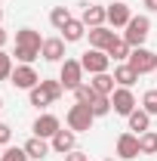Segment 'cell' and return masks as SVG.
Segmentation results:
<instances>
[{"instance_id":"1","label":"cell","mask_w":157,"mask_h":161,"mask_svg":"<svg viewBox=\"0 0 157 161\" xmlns=\"http://www.w3.org/2000/svg\"><path fill=\"white\" fill-rule=\"evenodd\" d=\"M65 121H68V127H71L74 133H86V130H93V121H96V115H93V108H89V105L74 102V105L68 108Z\"/></svg>"},{"instance_id":"2","label":"cell","mask_w":157,"mask_h":161,"mask_svg":"<svg viewBox=\"0 0 157 161\" xmlns=\"http://www.w3.org/2000/svg\"><path fill=\"white\" fill-rule=\"evenodd\" d=\"M148 34H151V19L148 16H133L129 25H126V31H123V40L136 50V47H142L148 40Z\"/></svg>"},{"instance_id":"3","label":"cell","mask_w":157,"mask_h":161,"mask_svg":"<svg viewBox=\"0 0 157 161\" xmlns=\"http://www.w3.org/2000/svg\"><path fill=\"white\" fill-rule=\"evenodd\" d=\"M126 62L133 65V71H139V75H151V71H157V53H154V50H145V47H136Z\"/></svg>"},{"instance_id":"4","label":"cell","mask_w":157,"mask_h":161,"mask_svg":"<svg viewBox=\"0 0 157 161\" xmlns=\"http://www.w3.org/2000/svg\"><path fill=\"white\" fill-rule=\"evenodd\" d=\"M80 65H83V71H89V75H102V71H108L111 68V56L105 53V50H86L83 56H80Z\"/></svg>"},{"instance_id":"5","label":"cell","mask_w":157,"mask_h":161,"mask_svg":"<svg viewBox=\"0 0 157 161\" xmlns=\"http://www.w3.org/2000/svg\"><path fill=\"white\" fill-rule=\"evenodd\" d=\"M59 80H62L65 90H77L80 84H83V65H80V59H65L62 62Z\"/></svg>"},{"instance_id":"6","label":"cell","mask_w":157,"mask_h":161,"mask_svg":"<svg viewBox=\"0 0 157 161\" xmlns=\"http://www.w3.org/2000/svg\"><path fill=\"white\" fill-rule=\"evenodd\" d=\"M40 80H43V78L34 71V65H16V68H13V78H9V84H13L16 90H34Z\"/></svg>"},{"instance_id":"7","label":"cell","mask_w":157,"mask_h":161,"mask_svg":"<svg viewBox=\"0 0 157 161\" xmlns=\"http://www.w3.org/2000/svg\"><path fill=\"white\" fill-rule=\"evenodd\" d=\"M111 108L123 115V118H129L133 112H136V96H133V90L129 87H117L114 93H111Z\"/></svg>"},{"instance_id":"8","label":"cell","mask_w":157,"mask_h":161,"mask_svg":"<svg viewBox=\"0 0 157 161\" xmlns=\"http://www.w3.org/2000/svg\"><path fill=\"white\" fill-rule=\"evenodd\" d=\"M142 149H139V133H120L117 136V158L129 161V158H139Z\"/></svg>"},{"instance_id":"9","label":"cell","mask_w":157,"mask_h":161,"mask_svg":"<svg viewBox=\"0 0 157 161\" xmlns=\"http://www.w3.org/2000/svg\"><path fill=\"white\" fill-rule=\"evenodd\" d=\"M31 130H34V136H40V140H53V136L62 130V124H59L56 115H40V118L34 121Z\"/></svg>"},{"instance_id":"10","label":"cell","mask_w":157,"mask_h":161,"mask_svg":"<svg viewBox=\"0 0 157 161\" xmlns=\"http://www.w3.org/2000/svg\"><path fill=\"white\" fill-rule=\"evenodd\" d=\"M105 9H108V25H111V28H126L129 19H133V9H129L123 0L111 3V6H105Z\"/></svg>"},{"instance_id":"11","label":"cell","mask_w":157,"mask_h":161,"mask_svg":"<svg viewBox=\"0 0 157 161\" xmlns=\"http://www.w3.org/2000/svg\"><path fill=\"white\" fill-rule=\"evenodd\" d=\"M80 22H83L86 28H99V25H105V22H108V9H105V6H99V3H86V6H83V13H80Z\"/></svg>"},{"instance_id":"12","label":"cell","mask_w":157,"mask_h":161,"mask_svg":"<svg viewBox=\"0 0 157 161\" xmlns=\"http://www.w3.org/2000/svg\"><path fill=\"white\" fill-rule=\"evenodd\" d=\"M49 146H53V152H59L62 158L68 155V152H74V146H77V133L68 127V130H59L53 140H49Z\"/></svg>"},{"instance_id":"13","label":"cell","mask_w":157,"mask_h":161,"mask_svg":"<svg viewBox=\"0 0 157 161\" xmlns=\"http://www.w3.org/2000/svg\"><path fill=\"white\" fill-rule=\"evenodd\" d=\"M40 47H43V40L34 28H19L16 31V50H31V53H40Z\"/></svg>"},{"instance_id":"14","label":"cell","mask_w":157,"mask_h":161,"mask_svg":"<svg viewBox=\"0 0 157 161\" xmlns=\"http://www.w3.org/2000/svg\"><path fill=\"white\" fill-rule=\"evenodd\" d=\"M40 56L46 62H65V40L62 37H46L40 47Z\"/></svg>"},{"instance_id":"15","label":"cell","mask_w":157,"mask_h":161,"mask_svg":"<svg viewBox=\"0 0 157 161\" xmlns=\"http://www.w3.org/2000/svg\"><path fill=\"white\" fill-rule=\"evenodd\" d=\"M114 31L108 28V25H99V28H89V47L93 50H108L111 43H114Z\"/></svg>"},{"instance_id":"16","label":"cell","mask_w":157,"mask_h":161,"mask_svg":"<svg viewBox=\"0 0 157 161\" xmlns=\"http://www.w3.org/2000/svg\"><path fill=\"white\" fill-rule=\"evenodd\" d=\"M93 90H96L99 96H111L114 90H117V80H114V75H108V71H102V75H93Z\"/></svg>"},{"instance_id":"17","label":"cell","mask_w":157,"mask_h":161,"mask_svg":"<svg viewBox=\"0 0 157 161\" xmlns=\"http://www.w3.org/2000/svg\"><path fill=\"white\" fill-rule=\"evenodd\" d=\"M49 140H40V136H31V140L25 142V152H28V158H34V161H40V158H46L49 155Z\"/></svg>"},{"instance_id":"18","label":"cell","mask_w":157,"mask_h":161,"mask_svg":"<svg viewBox=\"0 0 157 161\" xmlns=\"http://www.w3.org/2000/svg\"><path fill=\"white\" fill-rule=\"evenodd\" d=\"M139 78H142V75L133 71V65H129V62H120L117 68H114V80H117V87H133Z\"/></svg>"},{"instance_id":"19","label":"cell","mask_w":157,"mask_h":161,"mask_svg":"<svg viewBox=\"0 0 157 161\" xmlns=\"http://www.w3.org/2000/svg\"><path fill=\"white\" fill-rule=\"evenodd\" d=\"M83 34H86V25L80 19H71L62 28V40H65V43H77V40H83Z\"/></svg>"},{"instance_id":"20","label":"cell","mask_w":157,"mask_h":161,"mask_svg":"<svg viewBox=\"0 0 157 161\" xmlns=\"http://www.w3.org/2000/svg\"><path fill=\"white\" fill-rule=\"evenodd\" d=\"M129 130H136L139 136H142L145 130H151V115H148L145 108H136V112L129 115Z\"/></svg>"},{"instance_id":"21","label":"cell","mask_w":157,"mask_h":161,"mask_svg":"<svg viewBox=\"0 0 157 161\" xmlns=\"http://www.w3.org/2000/svg\"><path fill=\"white\" fill-rule=\"evenodd\" d=\"M105 53H108L111 59H117V62H126V59H129V53H133V47H129L123 37H114V43H111Z\"/></svg>"},{"instance_id":"22","label":"cell","mask_w":157,"mask_h":161,"mask_svg":"<svg viewBox=\"0 0 157 161\" xmlns=\"http://www.w3.org/2000/svg\"><path fill=\"white\" fill-rule=\"evenodd\" d=\"M139 149L142 155H157V130H145L139 136Z\"/></svg>"},{"instance_id":"23","label":"cell","mask_w":157,"mask_h":161,"mask_svg":"<svg viewBox=\"0 0 157 161\" xmlns=\"http://www.w3.org/2000/svg\"><path fill=\"white\" fill-rule=\"evenodd\" d=\"M71 19H74V16L68 13V6H53V13H49V22H53V28H56V31H62Z\"/></svg>"},{"instance_id":"24","label":"cell","mask_w":157,"mask_h":161,"mask_svg":"<svg viewBox=\"0 0 157 161\" xmlns=\"http://www.w3.org/2000/svg\"><path fill=\"white\" fill-rule=\"evenodd\" d=\"M28 99H31V105L34 108H46V105H53V99H49V93L43 90V87H34V90H28Z\"/></svg>"},{"instance_id":"25","label":"cell","mask_w":157,"mask_h":161,"mask_svg":"<svg viewBox=\"0 0 157 161\" xmlns=\"http://www.w3.org/2000/svg\"><path fill=\"white\" fill-rule=\"evenodd\" d=\"M96 90H93V84H80L77 90H74V99L77 102H83V105H93V102H96Z\"/></svg>"},{"instance_id":"26","label":"cell","mask_w":157,"mask_h":161,"mask_svg":"<svg viewBox=\"0 0 157 161\" xmlns=\"http://www.w3.org/2000/svg\"><path fill=\"white\" fill-rule=\"evenodd\" d=\"M89 108H93V115H96V118L111 115V96H96V102H93Z\"/></svg>"},{"instance_id":"27","label":"cell","mask_w":157,"mask_h":161,"mask_svg":"<svg viewBox=\"0 0 157 161\" xmlns=\"http://www.w3.org/2000/svg\"><path fill=\"white\" fill-rule=\"evenodd\" d=\"M40 87H43V90L49 93V99H53V102H56V99L62 96V93H65V87H62V80H46V78H43V80H40Z\"/></svg>"},{"instance_id":"28","label":"cell","mask_w":157,"mask_h":161,"mask_svg":"<svg viewBox=\"0 0 157 161\" xmlns=\"http://www.w3.org/2000/svg\"><path fill=\"white\" fill-rule=\"evenodd\" d=\"M13 68H16V65H13V56L0 50V80H9V78H13Z\"/></svg>"},{"instance_id":"29","label":"cell","mask_w":157,"mask_h":161,"mask_svg":"<svg viewBox=\"0 0 157 161\" xmlns=\"http://www.w3.org/2000/svg\"><path fill=\"white\" fill-rule=\"evenodd\" d=\"M0 161H28V152H25V146H13V149H3V155H0Z\"/></svg>"},{"instance_id":"30","label":"cell","mask_w":157,"mask_h":161,"mask_svg":"<svg viewBox=\"0 0 157 161\" xmlns=\"http://www.w3.org/2000/svg\"><path fill=\"white\" fill-rule=\"evenodd\" d=\"M142 108H145V112H148L151 118L157 115V90H148V93L142 96Z\"/></svg>"},{"instance_id":"31","label":"cell","mask_w":157,"mask_h":161,"mask_svg":"<svg viewBox=\"0 0 157 161\" xmlns=\"http://www.w3.org/2000/svg\"><path fill=\"white\" fill-rule=\"evenodd\" d=\"M9 140H13V130H9V124H3V121H0V146H6Z\"/></svg>"},{"instance_id":"32","label":"cell","mask_w":157,"mask_h":161,"mask_svg":"<svg viewBox=\"0 0 157 161\" xmlns=\"http://www.w3.org/2000/svg\"><path fill=\"white\" fill-rule=\"evenodd\" d=\"M65 161H89V155H83V152L74 149V152H68V155H65Z\"/></svg>"},{"instance_id":"33","label":"cell","mask_w":157,"mask_h":161,"mask_svg":"<svg viewBox=\"0 0 157 161\" xmlns=\"http://www.w3.org/2000/svg\"><path fill=\"white\" fill-rule=\"evenodd\" d=\"M142 6H145L148 13H157V0H142Z\"/></svg>"},{"instance_id":"34","label":"cell","mask_w":157,"mask_h":161,"mask_svg":"<svg viewBox=\"0 0 157 161\" xmlns=\"http://www.w3.org/2000/svg\"><path fill=\"white\" fill-rule=\"evenodd\" d=\"M6 40H9V34H6V31H3V28H0V50H3V47H6Z\"/></svg>"},{"instance_id":"35","label":"cell","mask_w":157,"mask_h":161,"mask_svg":"<svg viewBox=\"0 0 157 161\" xmlns=\"http://www.w3.org/2000/svg\"><path fill=\"white\" fill-rule=\"evenodd\" d=\"M0 108H3V96H0Z\"/></svg>"},{"instance_id":"36","label":"cell","mask_w":157,"mask_h":161,"mask_svg":"<svg viewBox=\"0 0 157 161\" xmlns=\"http://www.w3.org/2000/svg\"><path fill=\"white\" fill-rule=\"evenodd\" d=\"M105 161H117V158H105Z\"/></svg>"},{"instance_id":"37","label":"cell","mask_w":157,"mask_h":161,"mask_svg":"<svg viewBox=\"0 0 157 161\" xmlns=\"http://www.w3.org/2000/svg\"><path fill=\"white\" fill-rule=\"evenodd\" d=\"M0 155H3V146H0Z\"/></svg>"}]
</instances>
